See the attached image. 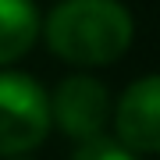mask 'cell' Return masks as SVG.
<instances>
[{
	"label": "cell",
	"instance_id": "3957f363",
	"mask_svg": "<svg viewBox=\"0 0 160 160\" xmlns=\"http://www.w3.org/2000/svg\"><path fill=\"white\" fill-rule=\"evenodd\" d=\"M50 110H53V121L71 139H78V146H82V142H92V139L103 135V128L110 121V96L96 78L71 75L57 86Z\"/></svg>",
	"mask_w": 160,
	"mask_h": 160
},
{
	"label": "cell",
	"instance_id": "7a4b0ae2",
	"mask_svg": "<svg viewBox=\"0 0 160 160\" xmlns=\"http://www.w3.org/2000/svg\"><path fill=\"white\" fill-rule=\"evenodd\" d=\"M53 125L50 96L29 75L0 71V157H22L46 139Z\"/></svg>",
	"mask_w": 160,
	"mask_h": 160
},
{
	"label": "cell",
	"instance_id": "6da1fadb",
	"mask_svg": "<svg viewBox=\"0 0 160 160\" xmlns=\"http://www.w3.org/2000/svg\"><path fill=\"white\" fill-rule=\"evenodd\" d=\"M43 36L68 64H114L132 46V14L121 0H61L46 14Z\"/></svg>",
	"mask_w": 160,
	"mask_h": 160
},
{
	"label": "cell",
	"instance_id": "277c9868",
	"mask_svg": "<svg viewBox=\"0 0 160 160\" xmlns=\"http://www.w3.org/2000/svg\"><path fill=\"white\" fill-rule=\"evenodd\" d=\"M118 142L132 153H157L160 149V75L132 82L121 92L114 110Z\"/></svg>",
	"mask_w": 160,
	"mask_h": 160
},
{
	"label": "cell",
	"instance_id": "5b68a950",
	"mask_svg": "<svg viewBox=\"0 0 160 160\" xmlns=\"http://www.w3.org/2000/svg\"><path fill=\"white\" fill-rule=\"evenodd\" d=\"M39 36V11L32 0H0V68L29 53Z\"/></svg>",
	"mask_w": 160,
	"mask_h": 160
},
{
	"label": "cell",
	"instance_id": "52a82bcc",
	"mask_svg": "<svg viewBox=\"0 0 160 160\" xmlns=\"http://www.w3.org/2000/svg\"><path fill=\"white\" fill-rule=\"evenodd\" d=\"M14 160H18V157H14Z\"/></svg>",
	"mask_w": 160,
	"mask_h": 160
},
{
	"label": "cell",
	"instance_id": "8992f818",
	"mask_svg": "<svg viewBox=\"0 0 160 160\" xmlns=\"http://www.w3.org/2000/svg\"><path fill=\"white\" fill-rule=\"evenodd\" d=\"M71 160H135V153H132L128 146H121L118 139L100 135V139H92V142H82Z\"/></svg>",
	"mask_w": 160,
	"mask_h": 160
}]
</instances>
